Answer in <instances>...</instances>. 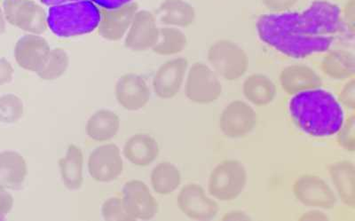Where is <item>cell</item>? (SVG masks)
<instances>
[{
	"instance_id": "cell-40",
	"label": "cell",
	"mask_w": 355,
	"mask_h": 221,
	"mask_svg": "<svg viewBox=\"0 0 355 221\" xmlns=\"http://www.w3.org/2000/svg\"><path fill=\"white\" fill-rule=\"evenodd\" d=\"M222 220H237V221H243V220H250V216L246 213L242 211H230L226 214H224V216L222 217Z\"/></svg>"
},
{
	"instance_id": "cell-21",
	"label": "cell",
	"mask_w": 355,
	"mask_h": 221,
	"mask_svg": "<svg viewBox=\"0 0 355 221\" xmlns=\"http://www.w3.org/2000/svg\"><path fill=\"white\" fill-rule=\"evenodd\" d=\"M336 195L343 204L355 207V166L351 161H338L329 168Z\"/></svg>"
},
{
	"instance_id": "cell-7",
	"label": "cell",
	"mask_w": 355,
	"mask_h": 221,
	"mask_svg": "<svg viewBox=\"0 0 355 221\" xmlns=\"http://www.w3.org/2000/svg\"><path fill=\"white\" fill-rule=\"evenodd\" d=\"M3 10L6 21L28 34L46 33L47 12L34 0H5Z\"/></svg>"
},
{
	"instance_id": "cell-34",
	"label": "cell",
	"mask_w": 355,
	"mask_h": 221,
	"mask_svg": "<svg viewBox=\"0 0 355 221\" xmlns=\"http://www.w3.org/2000/svg\"><path fill=\"white\" fill-rule=\"evenodd\" d=\"M263 5L272 12H284L290 10L299 0H261Z\"/></svg>"
},
{
	"instance_id": "cell-32",
	"label": "cell",
	"mask_w": 355,
	"mask_h": 221,
	"mask_svg": "<svg viewBox=\"0 0 355 221\" xmlns=\"http://www.w3.org/2000/svg\"><path fill=\"white\" fill-rule=\"evenodd\" d=\"M337 141L339 146L345 150L354 152L355 150V118L351 116L347 121H344L337 132Z\"/></svg>"
},
{
	"instance_id": "cell-39",
	"label": "cell",
	"mask_w": 355,
	"mask_h": 221,
	"mask_svg": "<svg viewBox=\"0 0 355 221\" xmlns=\"http://www.w3.org/2000/svg\"><path fill=\"white\" fill-rule=\"evenodd\" d=\"M345 21L344 23L348 24V27L354 30V0H349L347 1V6L345 10Z\"/></svg>"
},
{
	"instance_id": "cell-15",
	"label": "cell",
	"mask_w": 355,
	"mask_h": 221,
	"mask_svg": "<svg viewBox=\"0 0 355 221\" xmlns=\"http://www.w3.org/2000/svg\"><path fill=\"white\" fill-rule=\"evenodd\" d=\"M98 33L103 39L119 41L125 36L133 17L139 10L137 3L132 1L117 8H101Z\"/></svg>"
},
{
	"instance_id": "cell-33",
	"label": "cell",
	"mask_w": 355,
	"mask_h": 221,
	"mask_svg": "<svg viewBox=\"0 0 355 221\" xmlns=\"http://www.w3.org/2000/svg\"><path fill=\"white\" fill-rule=\"evenodd\" d=\"M338 102L342 107L348 109L354 110L355 109V80L354 78L347 82L342 88L340 96H339Z\"/></svg>"
},
{
	"instance_id": "cell-29",
	"label": "cell",
	"mask_w": 355,
	"mask_h": 221,
	"mask_svg": "<svg viewBox=\"0 0 355 221\" xmlns=\"http://www.w3.org/2000/svg\"><path fill=\"white\" fill-rule=\"evenodd\" d=\"M69 67V56L64 49H51L49 58L37 73V77L44 81L58 80L64 75Z\"/></svg>"
},
{
	"instance_id": "cell-10",
	"label": "cell",
	"mask_w": 355,
	"mask_h": 221,
	"mask_svg": "<svg viewBox=\"0 0 355 221\" xmlns=\"http://www.w3.org/2000/svg\"><path fill=\"white\" fill-rule=\"evenodd\" d=\"M257 122L258 116L250 103L234 100L222 110L218 125L225 136L240 139L254 130Z\"/></svg>"
},
{
	"instance_id": "cell-16",
	"label": "cell",
	"mask_w": 355,
	"mask_h": 221,
	"mask_svg": "<svg viewBox=\"0 0 355 221\" xmlns=\"http://www.w3.org/2000/svg\"><path fill=\"white\" fill-rule=\"evenodd\" d=\"M117 103L129 112L144 109L150 100V89L141 76L128 73L119 78L115 85Z\"/></svg>"
},
{
	"instance_id": "cell-1",
	"label": "cell",
	"mask_w": 355,
	"mask_h": 221,
	"mask_svg": "<svg viewBox=\"0 0 355 221\" xmlns=\"http://www.w3.org/2000/svg\"><path fill=\"white\" fill-rule=\"evenodd\" d=\"M257 33L282 55L304 59L329 51L344 30L341 8L329 0H315L305 10L262 15Z\"/></svg>"
},
{
	"instance_id": "cell-9",
	"label": "cell",
	"mask_w": 355,
	"mask_h": 221,
	"mask_svg": "<svg viewBox=\"0 0 355 221\" xmlns=\"http://www.w3.org/2000/svg\"><path fill=\"white\" fill-rule=\"evenodd\" d=\"M177 204L184 215L194 220H211L220 213L217 201L196 183H189L180 189Z\"/></svg>"
},
{
	"instance_id": "cell-8",
	"label": "cell",
	"mask_w": 355,
	"mask_h": 221,
	"mask_svg": "<svg viewBox=\"0 0 355 221\" xmlns=\"http://www.w3.org/2000/svg\"><path fill=\"white\" fill-rule=\"evenodd\" d=\"M293 194L300 204L313 209H332L338 203L334 189L321 177L316 175L299 177L293 184Z\"/></svg>"
},
{
	"instance_id": "cell-38",
	"label": "cell",
	"mask_w": 355,
	"mask_h": 221,
	"mask_svg": "<svg viewBox=\"0 0 355 221\" xmlns=\"http://www.w3.org/2000/svg\"><path fill=\"white\" fill-rule=\"evenodd\" d=\"M300 220L304 221H325L329 220V217L323 213L322 210L313 209L303 213Z\"/></svg>"
},
{
	"instance_id": "cell-37",
	"label": "cell",
	"mask_w": 355,
	"mask_h": 221,
	"mask_svg": "<svg viewBox=\"0 0 355 221\" xmlns=\"http://www.w3.org/2000/svg\"><path fill=\"white\" fill-rule=\"evenodd\" d=\"M91 1L94 3L98 8L111 9L120 8V6L132 2L133 0H91Z\"/></svg>"
},
{
	"instance_id": "cell-41",
	"label": "cell",
	"mask_w": 355,
	"mask_h": 221,
	"mask_svg": "<svg viewBox=\"0 0 355 221\" xmlns=\"http://www.w3.org/2000/svg\"><path fill=\"white\" fill-rule=\"evenodd\" d=\"M41 3L47 6H55L59 5L67 4V3H71L79 1V0H40Z\"/></svg>"
},
{
	"instance_id": "cell-25",
	"label": "cell",
	"mask_w": 355,
	"mask_h": 221,
	"mask_svg": "<svg viewBox=\"0 0 355 221\" xmlns=\"http://www.w3.org/2000/svg\"><path fill=\"white\" fill-rule=\"evenodd\" d=\"M119 128V115L110 109H101L88 119L85 132L92 140L104 142L115 137Z\"/></svg>"
},
{
	"instance_id": "cell-24",
	"label": "cell",
	"mask_w": 355,
	"mask_h": 221,
	"mask_svg": "<svg viewBox=\"0 0 355 221\" xmlns=\"http://www.w3.org/2000/svg\"><path fill=\"white\" fill-rule=\"evenodd\" d=\"M277 93V87L268 76L252 74L243 81V96L252 105H268L275 100Z\"/></svg>"
},
{
	"instance_id": "cell-19",
	"label": "cell",
	"mask_w": 355,
	"mask_h": 221,
	"mask_svg": "<svg viewBox=\"0 0 355 221\" xmlns=\"http://www.w3.org/2000/svg\"><path fill=\"white\" fill-rule=\"evenodd\" d=\"M160 148L158 142L148 134H137L129 139L123 148V156L136 166H150L157 159Z\"/></svg>"
},
{
	"instance_id": "cell-6",
	"label": "cell",
	"mask_w": 355,
	"mask_h": 221,
	"mask_svg": "<svg viewBox=\"0 0 355 221\" xmlns=\"http://www.w3.org/2000/svg\"><path fill=\"white\" fill-rule=\"evenodd\" d=\"M220 78L210 65L199 62L193 63L189 67L184 83L187 98L190 102L202 105L216 102L223 91Z\"/></svg>"
},
{
	"instance_id": "cell-31",
	"label": "cell",
	"mask_w": 355,
	"mask_h": 221,
	"mask_svg": "<svg viewBox=\"0 0 355 221\" xmlns=\"http://www.w3.org/2000/svg\"><path fill=\"white\" fill-rule=\"evenodd\" d=\"M103 219L107 221H133L123 209L122 198L111 197L107 199L101 205Z\"/></svg>"
},
{
	"instance_id": "cell-17",
	"label": "cell",
	"mask_w": 355,
	"mask_h": 221,
	"mask_svg": "<svg viewBox=\"0 0 355 221\" xmlns=\"http://www.w3.org/2000/svg\"><path fill=\"white\" fill-rule=\"evenodd\" d=\"M50 52L49 42L40 35L27 34L15 44L14 55L21 68L37 73L46 63Z\"/></svg>"
},
{
	"instance_id": "cell-3",
	"label": "cell",
	"mask_w": 355,
	"mask_h": 221,
	"mask_svg": "<svg viewBox=\"0 0 355 221\" xmlns=\"http://www.w3.org/2000/svg\"><path fill=\"white\" fill-rule=\"evenodd\" d=\"M100 23V9L91 0L50 6L47 25L57 37L69 39L93 33Z\"/></svg>"
},
{
	"instance_id": "cell-36",
	"label": "cell",
	"mask_w": 355,
	"mask_h": 221,
	"mask_svg": "<svg viewBox=\"0 0 355 221\" xmlns=\"http://www.w3.org/2000/svg\"><path fill=\"white\" fill-rule=\"evenodd\" d=\"M15 69L8 60L0 58V87L10 83L14 78Z\"/></svg>"
},
{
	"instance_id": "cell-27",
	"label": "cell",
	"mask_w": 355,
	"mask_h": 221,
	"mask_svg": "<svg viewBox=\"0 0 355 221\" xmlns=\"http://www.w3.org/2000/svg\"><path fill=\"white\" fill-rule=\"evenodd\" d=\"M152 188L162 195L173 194L182 184V173L170 162H162L155 166L150 175Z\"/></svg>"
},
{
	"instance_id": "cell-2",
	"label": "cell",
	"mask_w": 355,
	"mask_h": 221,
	"mask_svg": "<svg viewBox=\"0 0 355 221\" xmlns=\"http://www.w3.org/2000/svg\"><path fill=\"white\" fill-rule=\"evenodd\" d=\"M288 112L297 127L312 137H331L345 121L340 103L321 87L295 94L288 103Z\"/></svg>"
},
{
	"instance_id": "cell-22",
	"label": "cell",
	"mask_w": 355,
	"mask_h": 221,
	"mask_svg": "<svg viewBox=\"0 0 355 221\" xmlns=\"http://www.w3.org/2000/svg\"><path fill=\"white\" fill-rule=\"evenodd\" d=\"M194 6L185 0H164L157 12V19L168 27L187 28L195 23Z\"/></svg>"
},
{
	"instance_id": "cell-5",
	"label": "cell",
	"mask_w": 355,
	"mask_h": 221,
	"mask_svg": "<svg viewBox=\"0 0 355 221\" xmlns=\"http://www.w3.org/2000/svg\"><path fill=\"white\" fill-rule=\"evenodd\" d=\"M207 59L215 73L227 81L239 80L248 71V55L232 40L220 39L211 44Z\"/></svg>"
},
{
	"instance_id": "cell-30",
	"label": "cell",
	"mask_w": 355,
	"mask_h": 221,
	"mask_svg": "<svg viewBox=\"0 0 355 221\" xmlns=\"http://www.w3.org/2000/svg\"><path fill=\"white\" fill-rule=\"evenodd\" d=\"M24 105L15 94H8L0 97V122L15 124L22 118Z\"/></svg>"
},
{
	"instance_id": "cell-4",
	"label": "cell",
	"mask_w": 355,
	"mask_h": 221,
	"mask_svg": "<svg viewBox=\"0 0 355 221\" xmlns=\"http://www.w3.org/2000/svg\"><path fill=\"white\" fill-rule=\"evenodd\" d=\"M248 182L245 166L239 160H225L212 169L208 193L216 201L230 202L242 195Z\"/></svg>"
},
{
	"instance_id": "cell-23",
	"label": "cell",
	"mask_w": 355,
	"mask_h": 221,
	"mask_svg": "<svg viewBox=\"0 0 355 221\" xmlns=\"http://www.w3.org/2000/svg\"><path fill=\"white\" fill-rule=\"evenodd\" d=\"M60 173L65 187L78 191L84 182V154L76 145H71L65 156L59 160Z\"/></svg>"
},
{
	"instance_id": "cell-18",
	"label": "cell",
	"mask_w": 355,
	"mask_h": 221,
	"mask_svg": "<svg viewBox=\"0 0 355 221\" xmlns=\"http://www.w3.org/2000/svg\"><path fill=\"white\" fill-rule=\"evenodd\" d=\"M280 84L284 91L295 96L303 91L322 87L321 77L305 64L287 66L280 74Z\"/></svg>"
},
{
	"instance_id": "cell-42",
	"label": "cell",
	"mask_w": 355,
	"mask_h": 221,
	"mask_svg": "<svg viewBox=\"0 0 355 221\" xmlns=\"http://www.w3.org/2000/svg\"><path fill=\"white\" fill-rule=\"evenodd\" d=\"M6 20L4 15V10L0 6V36L6 33Z\"/></svg>"
},
{
	"instance_id": "cell-20",
	"label": "cell",
	"mask_w": 355,
	"mask_h": 221,
	"mask_svg": "<svg viewBox=\"0 0 355 221\" xmlns=\"http://www.w3.org/2000/svg\"><path fill=\"white\" fill-rule=\"evenodd\" d=\"M28 175L26 161L15 151L0 153V186L11 191H19Z\"/></svg>"
},
{
	"instance_id": "cell-13",
	"label": "cell",
	"mask_w": 355,
	"mask_h": 221,
	"mask_svg": "<svg viewBox=\"0 0 355 221\" xmlns=\"http://www.w3.org/2000/svg\"><path fill=\"white\" fill-rule=\"evenodd\" d=\"M89 175L98 182L116 181L122 175L123 162L119 147L105 144L95 148L87 163Z\"/></svg>"
},
{
	"instance_id": "cell-14",
	"label": "cell",
	"mask_w": 355,
	"mask_h": 221,
	"mask_svg": "<svg viewBox=\"0 0 355 221\" xmlns=\"http://www.w3.org/2000/svg\"><path fill=\"white\" fill-rule=\"evenodd\" d=\"M159 28L157 17L148 10H138L125 35V46L132 52L152 49L157 43Z\"/></svg>"
},
{
	"instance_id": "cell-11",
	"label": "cell",
	"mask_w": 355,
	"mask_h": 221,
	"mask_svg": "<svg viewBox=\"0 0 355 221\" xmlns=\"http://www.w3.org/2000/svg\"><path fill=\"white\" fill-rule=\"evenodd\" d=\"M122 203L125 213L133 220L153 219L159 211V205L150 189L138 179H132L123 186Z\"/></svg>"
},
{
	"instance_id": "cell-35",
	"label": "cell",
	"mask_w": 355,
	"mask_h": 221,
	"mask_svg": "<svg viewBox=\"0 0 355 221\" xmlns=\"http://www.w3.org/2000/svg\"><path fill=\"white\" fill-rule=\"evenodd\" d=\"M14 207V197L6 188L0 186V220H4Z\"/></svg>"
},
{
	"instance_id": "cell-28",
	"label": "cell",
	"mask_w": 355,
	"mask_h": 221,
	"mask_svg": "<svg viewBox=\"0 0 355 221\" xmlns=\"http://www.w3.org/2000/svg\"><path fill=\"white\" fill-rule=\"evenodd\" d=\"M188 45V37L179 28L164 26L159 28V35L152 51L161 56H173L182 53Z\"/></svg>"
},
{
	"instance_id": "cell-26",
	"label": "cell",
	"mask_w": 355,
	"mask_h": 221,
	"mask_svg": "<svg viewBox=\"0 0 355 221\" xmlns=\"http://www.w3.org/2000/svg\"><path fill=\"white\" fill-rule=\"evenodd\" d=\"M323 73L335 80H349L355 74V56L347 50L327 53L322 62Z\"/></svg>"
},
{
	"instance_id": "cell-12",
	"label": "cell",
	"mask_w": 355,
	"mask_h": 221,
	"mask_svg": "<svg viewBox=\"0 0 355 221\" xmlns=\"http://www.w3.org/2000/svg\"><path fill=\"white\" fill-rule=\"evenodd\" d=\"M189 61L183 57L169 60L158 68L152 81L155 96L169 100L175 97L185 83Z\"/></svg>"
}]
</instances>
